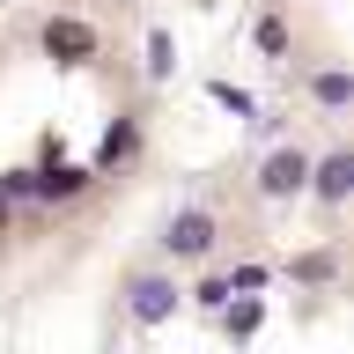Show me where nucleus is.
<instances>
[{
    "mask_svg": "<svg viewBox=\"0 0 354 354\" xmlns=\"http://www.w3.org/2000/svg\"><path fill=\"white\" fill-rule=\"evenodd\" d=\"M140 82L88 15L0 22V243H44L133 170Z\"/></svg>",
    "mask_w": 354,
    "mask_h": 354,
    "instance_id": "1",
    "label": "nucleus"
}]
</instances>
